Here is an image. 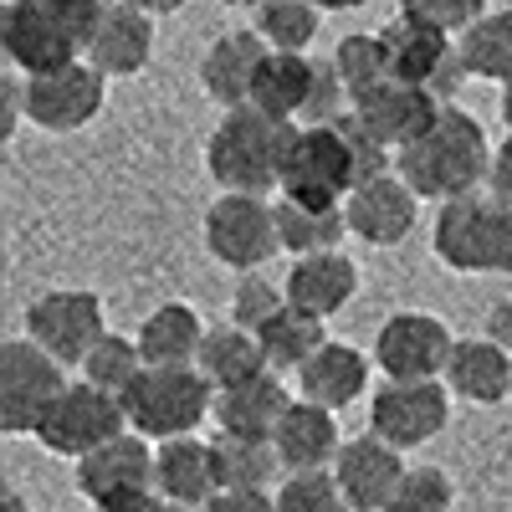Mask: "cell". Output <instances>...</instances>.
I'll list each match as a JSON object with an SVG mask.
<instances>
[{"label": "cell", "instance_id": "1", "mask_svg": "<svg viewBox=\"0 0 512 512\" xmlns=\"http://www.w3.org/2000/svg\"><path fill=\"white\" fill-rule=\"evenodd\" d=\"M395 175L420 200H436V205L482 195V185L492 175V139L466 108L446 103L441 118L425 128L410 149L395 154Z\"/></svg>", "mask_w": 512, "mask_h": 512}, {"label": "cell", "instance_id": "2", "mask_svg": "<svg viewBox=\"0 0 512 512\" xmlns=\"http://www.w3.org/2000/svg\"><path fill=\"white\" fill-rule=\"evenodd\" d=\"M103 21V0H11L0 11V47L21 77H47L93 47Z\"/></svg>", "mask_w": 512, "mask_h": 512}, {"label": "cell", "instance_id": "3", "mask_svg": "<svg viewBox=\"0 0 512 512\" xmlns=\"http://www.w3.org/2000/svg\"><path fill=\"white\" fill-rule=\"evenodd\" d=\"M297 123H277L256 108L221 113L216 134L205 139V169L221 195H272L282 190V164L292 149Z\"/></svg>", "mask_w": 512, "mask_h": 512}, {"label": "cell", "instance_id": "4", "mask_svg": "<svg viewBox=\"0 0 512 512\" xmlns=\"http://www.w3.org/2000/svg\"><path fill=\"white\" fill-rule=\"evenodd\" d=\"M436 262L466 277H512V210L492 195H466L436 210Z\"/></svg>", "mask_w": 512, "mask_h": 512}, {"label": "cell", "instance_id": "5", "mask_svg": "<svg viewBox=\"0 0 512 512\" xmlns=\"http://www.w3.org/2000/svg\"><path fill=\"white\" fill-rule=\"evenodd\" d=\"M128 431L164 446L195 436L205 415H216V390L200 369H144L139 384L123 395Z\"/></svg>", "mask_w": 512, "mask_h": 512}, {"label": "cell", "instance_id": "6", "mask_svg": "<svg viewBox=\"0 0 512 512\" xmlns=\"http://www.w3.org/2000/svg\"><path fill=\"white\" fill-rule=\"evenodd\" d=\"M108 333L113 328L103 318V297L88 287H52L31 297L26 308V338L36 349H47L62 369H82Z\"/></svg>", "mask_w": 512, "mask_h": 512}, {"label": "cell", "instance_id": "7", "mask_svg": "<svg viewBox=\"0 0 512 512\" xmlns=\"http://www.w3.org/2000/svg\"><path fill=\"white\" fill-rule=\"evenodd\" d=\"M205 251L216 256L221 267L256 277L272 256L282 251L277 236V205L262 195H221L205 210Z\"/></svg>", "mask_w": 512, "mask_h": 512}, {"label": "cell", "instance_id": "8", "mask_svg": "<svg viewBox=\"0 0 512 512\" xmlns=\"http://www.w3.org/2000/svg\"><path fill=\"white\" fill-rule=\"evenodd\" d=\"M67 390V369L36 349L31 338H6L0 344V431L6 436H36L47 415Z\"/></svg>", "mask_w": 512, "mask_h": 512}, {"label": "cell", "instance_id": "9", "mask_svg": "<svg viewBox=\"0 0 512 512\" xmlns=\"http://www.w3.org/2000/svg\"><path fill=\"white\" fill-rule=\"evenodd\" d=\"M379 41L390 52V67L400 82H415V88H425L441 103H456L461 82H466V62H461V47L451 36L415 21L410 11H395L390 26H379Z\"/></svg>", "mask_w": 512, "mask_h": 512}, {"label": "cell", "instance_id": "10", "mask_svg": "<svg viewBox=\"0 0 512 512\" xmlns=\"http://www.w3.org/2000/svg\"><path fill=\"white\" fill-rule=\"evenodd\" d=\"M359 190L354 180V159L349 144L333 123L303 128L297 123L287 164H282V200H303V205H344Z\"/></svg>", "mask_w": 512, "mask_h": 512}, {"label": "cell", "instance_id": "11", "mask_svg": "<svg viewBox=\"0 0 512 512\" xmlns=\"http://www.w3.org/2000/svg\"><path fill=\"white\" fill-rule=\"evenodd\" d=\"M456 338L436 313L400 308L379 323L374 333V369L395 384H425V379H446Z\"/></svg>", "mask_w": 512, "mask_h": 512}, {"label": "cell", "instance_id": "12", "mask_svg": "<svg viewBox=\"0 0 512 512\" xmlns=\"http://www.w3.org/2000/svg\"><path fill=\"white\" fill-rule=\"evenodd\" d=\"M128 425V410H123V400H113V395H103V390H93V384H67L62 390V400L41 415V425H36V441L47 446L52 456H72V461H82V456H93V451H103L108 441H118V436H128L123 431Z\"/></svg>", "mask_w": 512, "mask_h": 512}, {"label": "cell", "instance_id": "13", "mask_svg": "<svg viewBox=\"0 0 512 512\" xmlns=\"http://www.w3.org/2000/svg\"><path fill=\"white\" fill-rule=\"evenodd\" d=\"M451 425V390L446 379H425V384H395L384 379L369 395V431L395 446V451H415L425 441H436Z\"/></svg>", "mask_w": 512, "mask_h": 512}, {"label": "cell", "instance_id": "14", "mask_svg": "<svg viewBox=\"0 0 512 512\" xmlns=\"http://www.w3.org/2000/svg\"><path fill=\"white\" fill-rule=\"evenodd\" d=\"M77 492L88 497V507H139L154 502V441L144 436H118L103 451L77 461Z\"/></svg>", "mask_w": 512, "mask_h": 512}, {"label": "cell", "instance_id": "15", "mask_svg": "<svg viewBox=\"0 0 512 512\" xmlns=\"http://www.w3.org/2000/svg\"><path fill=\"white\" fill-rule=\"evenodd\" d=\"M108 103V77L93 62H72L47 77H26V123L47 134H77Z\"/></svg>", "mask_w": 512, "mask_h": 512}, {"label": "cell", "instance_id": "16", "mask_svg": "<svg viewBox=\"0 0 512 512\" xmlns=\"http://www.w3.org/2000/svg\"><path fill=\"white\" fill-rule=\"evenodd\" d=\"M405 477H410L405 456L395 446H384L374 431L349 436L344 451H338V461H333V482H338V492H344V502L354 512H384Z\"/></svg>", "mask_w": 512, "mask_h": 512}, {"label": "cell", "instance_id": "17", "mask_svg": "<svg viewBox=\"0 0 512 512\" xmlns=\"http://www.w3.org/2000/svg\"><path fill=\"white\" fill-rule=\"evenodd\" d=\"M262 62H267V41L256 36L251 26L246 31H226V36L210 41L205 57H200V93L221 113L251 108V88H256Z\"/></svg>", "mask_w": 512, "mask_h": 512}, {"label": "cell", "instance_id": "18", "mask_svg": "<svg viewBox=\"0 0 512 512\" xmlns=\"http://www.w3.org/2000/svg\"><path fill=\"white\" fill-rule=\"evenodd\" d=\"M344 216H349V236L369 246H400L420 221V195L400 175H384V180L359 185L344 200Z\"/></svg>", "mask_w": 512, "mask_h": 512}, {"label": "cell", "instance_id": "19", "mask_svg": "<svg viewBox=\"0 0 512 512\" xmlns=\"http://www.w3.org/2000/svg\"><path fill=\"white\" fill-rule=\"evenodd\" d=\"M154 57V11L139 0H113L103 6L98 36L88 47V62L113 82V77H139Z\"/></svg>", "mask_w": 512, "mask_h": 512}, {"label": "cell", "instance_id": "20", "mask_svg": "<svg viewBox=\"0 0 512 512\" xmlns=\"http://www.w3.org/2000/svg\"><path fill=\"white\" fill-rule=\"evenodd\" d=\"M441 98H431L425 88H415V82H384L379 93H369L364 103H354V118L369 128V134L384 144V149H410L425 128H431L441 118Z\"/></svg>", "mask_w": 512, "mask_h": 512}, {"label": "cell", "instance_id": "21", "mask_svg": "<svg viewBox=\"0 0 512 512\" xmlns=\"http://www.w3.org/2000/svg\"><path fill=\"white\" fill-rule=\"evenodd\" d=\"M154 492H159V502L190 507V512H205L216 502L221 482H216V451H210V441L185 436V441L154 446Z\"/></svg>", "mask_w": 512, "mask_h": 512}, {"label": "cell", "instance_id": "22", "mask_svg": "<svg viewBox=\"0 0 512 512\" xmlns=\"http://www.w3.org/2000/svg\"><path fill=\"white\" fill-rule=\"evenodd\" d=\"M277 461L287 477H313V472H333L338 451H344V436H338V415L318 410L308 400H292L287 420L277 425Z\"/></svg>", "mask_w": 512, "mask_h": 512}, {"label": "cell", "instance_id": "23", "mask_svg": "<svg viewBox=\"0 0 512 512\" xmlns=\"http://www.w3.org/2000/svg\"><path fill=\"white\" fill-rule=\"evenodd\" d=\"M364 395H369V354L344 344V338H328V344L297 369V400H308L318 410H344Z\"/></svg>", "mask_w": 512, "mask_h": 512}, {"label": "cell", "instance_id": "24", "mask_svg": "<svg viewBox=\"0 0 512 512\" xmlns=\"http://www.w3.org/2000/svg\"><path fill=\"white\" fill-rule=\"evenodd\" d=\"M282 292H287L292 308H303V313H313L318 323H328L333 313H344V308L354 303V292H359V267H354L349 251L303 256V262H292Z\"/></svg>", "mask_w": 512, "mask_h": 512}, {"label": "cell", "instance_id": "25", "mask_svg": "<svg viewBox=\"0 0 512 512\" xmlns=\"http://www.w3.org/2000/svg\"><path fill=\"white\" fill-rule=\"evenodd\" d=\"M292 400H287V384L277 374H262L241 384V390H226L216 395V436H231V441H272L277 425L287 420Z\"/></svg>", "mask_w": 512, "mask_h": 512}, {"label": "cell", "instance_id": "26", "mask_svg": "<svg viewBox=\"0 0 512 512\" xmlns=\"http://www.w3.org/2000/svg\"><path fill=\"white\" fill-rule=\"evenodd\" d=\"M446 390L466 405H502L512 400V354L492 338H456L446 364Z\"/></svg>", "mask_w": 512, "mask_h": 512}, {"label": "cell", "instance_id": "27", "mask_svg": "<svg viewBox=\"0 0 512 512\" xmlns=\"http://www.w3.org/2000/svg\"><path fill=\"white\" fill-rule=\"evenodd\" d=\"M205 323L190 303H159L144 323H139V354L149 369H195L200 349H205Z\"/></svg>", "mask_w": 512, "mask_h": 512}, {"label": "cell", "instance_id": "28", "mask_svg": "<svg viewBox=\"0 0 512 512\" xmlns=\"http://www.w3.org/2000/svg\"><path fill=\"white\" fill-rule=\"evenodd\" d=\"M195 369L210 379V390H216V395L241 390V384L272 374L262 344H256V333H246V328H236V323H221V328L205 333V349H200V364H195Z\"/></svg>", "mask_w": 512, "mask_h": 512}, {"label": "cell", "instance_id": "29", "mask_svg": "<svg viewBox=\"0 0 512 512\" xmlns=\"http://www.w3.org/2000/svg\"><path fill=\"white\" fill-rule=\"evenodd\" d=\"M308 98H313V57L267 52L262 72H256V88H251V108L277 123H303Z\"/></svg>", "mask_w": 512, "mask_h": 512}, {"label": "cell", "instance_id": "30", "mask_svg": "<svg viewBox=\"0 0 512 512\" xmlns=\"http://www.w3.org/2000/svg\"><path fill=\"white\" fill-rule=\"evenodd\" d=\"M277 236H282V251H292V262H303V256L338 251V241L349 236V216L344 205L277 200Z\"/></svg>", "mask_w": 512, "mask_h": 512}, {"label": "cell", "instance_id": "31", "mask_svg": "<svg viewBox=\"0 0 512 512\" xmlns=\"http://www.w3.org/2000/svg\"><path fill=\"white\" fill-rule=\"evenodd\" d=\"M323 11L308 0H267L251 11V31L267 41V52H287V57H308V47L318 41Z\"/></svg>", "mask_w": 512, "mask_h": 512}, {"label": "cell", "instance_id": "32", "mask_svg": "<svg viewBox=\"0 0 512 512\" xmlns=\"http://www.w3.org/2000/svg\"><path fill=\"white\" fill-rule=\"evenodd\" d=\"M461 62H466V77H482V82H512V11H487L461 41Z\"/></svg>", "mask_w": 512, "mask_h": 512}, {"label": "cell", "instance_id": "33", "mask_svg": "<svg viewBox=\"0 0 512 512\" xmlns=\"http://www.w3.org/2000/svg\"><path fill=\"white\" fill-rule=\"evenodd\" d=\"M210 451H216V482H221V492H267L272 477L282 472L272 441H231V436H216V441H210Z\"/></svg>", "mask_w": 512, "mask_h": 512}, {"label": "cell", "instance_id": "34", "mask_svg": "<svg viewBox=\"0 0 512 512\" xmlns=\"http://www.w3.org/2000/svg\"><path fill=\"white\" fill-rule=\"evenodd\" d=\"M256 344H262V354H267V364H272V374L277 369H303L323 344H328V333H323V323L313 318V313H303V308H282L262 333H256Z\"/></svg>", "mask_w": 512, "mask_h": 512}, {"label": "cell", "instance_id": "35", "mask_svg": "<svg viewBox=\"0 0 512 512\" xmlns=\"http://www.w3.org/2000/svg\"><path fill=\"white\" fill-rule=\"evenodd\" d=\"M333 67H338V77H344V88H349L354 103H364L369 93H379L384 82H400L395 67H390V52H384V41H379V31L374 36H364V31L344 36L333 47Z\"/></svg>", "mask_w": 512, "mask_h": 512}, {"label": "cell", "instance_id": "36", "mask_svg": "<svg viewBox=\"0 0 512 512\" xmlns=\"http://www.w3.org/2000/svg\"><path fill=\"white\" fill-rule=\"evenodd\" d=\"M144 369H149V364H144V354H139V338L108 333L103 344L88 354V364H82V384H93V390H103V395L123 400V395L139 384V374H144Z\"/></svg>", "mask_w": 512, "mask_h": 512}, {"label": "cell", "instance_id": "37", "mask_svg": "<svg viewBox=\"0 0 512 512\" xmlns=\"http://www.w3.org/2000/svg\"><path fill=\"white\" fill-rule=\"evenodd\" d=\"M451 507H456V487L441 466H410V477L400 482L384 512H451Z\"/></svg>", "mask_w": 512, "mask_h": 512}, {"label": "cell", "instance_id": "38", "mask_svg": "<svg viewBox=\"0 0 512 512\" xmlns=\"http://www.w3.org/2000/svg\"><path fill=\"white\" fill-rule=\"evenodd\" d=\"M277 512H354L338 492L333 472H313V477H287L277 492H272Z\"/></svg>", "mask_w": 512, "mask_h": 512}, {"label": "cell", "instance_id": "39", "mask_svg": "<svg viewBox=\"0 0 512 512\" xmlns=\"http://www.w3.org/2000/svg\"><path fill=\"white\" fill-rule=\"evenodd\" d=\"M282 308H287V292L267 277H241V287L231 292V323L246 333H262Z\"/></svg>", "mask_w": 512, "mask_h": 512}, {"label": "cell", "instance_id": "40", "mask_svg": "<svg viewBox=\"0 0 512 512\" xmlns=\"http://www.w3.org/2000/svg\"><path fill=\"white\" fill-rule=\"evenodd\" d=\"M400 11H410V16L425 21V26H436V31L451 36V41H461L466 31L487 16V6H477V0H405Z\"/></svg>", "mask_w": 512, "mask_h": 512}, {"label": "cell", "instance_id": "41", "mask_svg": "<svg viewBox=\"0 0 512 512\" xmlns=\"http://www.w3.org/2000/svg\"><path fill=\"white\" fill-rule=\"evenodd\" d=\"M26 118V77H0V139H11Z\"/></svg>", "mask_w": 512, "mask_h": 512}, {"label": "cell", "instance_id": "42", "mask_svg": "<svg viewBox=\"0 0 512 512\" xmlns=\"http://www.w3.org/2000/svg\"><path fill=\"white\" fill-rule=\"evenodd\" d=\"M487 195L497 200V205H507L512 210V134L492 149V175H487Z\"/></svg>", "mask_w": 512, "mask_h": 512}, {"label": "cell", "instance_id": "43", "mask_svg": "<svg viewBox=\"0 0 512 512\" xmlns=\"http://www.w3.org/2000/svg\"><path fill=\"white\" fill-rule=\"evenodd\" d=\"M205 512H277L272 492H221Z\"/></svg>", "mask_w": 512, "mask_h": 512}, {"label": "cell", "instance_id": "44", "mask_svg": "<svg viewBox=\"0 0 512 512\" xmlns=\"http://www.w3.org/2000/svg\"><path fill=\"white\" fill-rule=\"evenodd\" d=\"M482 338H492L497 349L512 354V303H497V308L487 313V333H482Z\"/></svg>", "mask_w": 512, "mask_h": 512}, {"label": "cell", "instance_id": "45", "mask_svg": "<svg viewBox=\"0 0 512 512\" xmlns=\"http://www.w3.org/2000/svg\"><path fill=\"white\" fill-rule=\"evenodd\" d=\"M0 512H31V507H26V497L16 487H6V492H0Z\"/></svg>", "mask_w": 512, "mask_h": 512}, {"label": "cell", "instance_id": "46", "mask_svg": "<svg viewBox=\"0 0 512 512\" xmlns=\"http://www.w3.org/2000/svg\"><path fill=\"white\" fill-rule=\"evenodd\" d=\"M502 123H507V134H512V82L502 88Z\"/></svg>", "mask_w": 512, "mask_h": 512}, {"label": "cell", "instance_id": "47", "mask_svg": "<svg viewBox=\"0 0 512 512\" xmlns=\"http://www.w3.org/2000/svg\"><path fill=\"white\" fill-rule=\"evenodd\" d=\"M159 507V497L154 502H139V507H93V512H154Z\"/></svg>", "mask_w": 512, "mask_h": 512}, {"label": "cell", "instance_id": "48", "mask_svg": "<svg viewBox=\"0 0 512 512\" xmlns=\"http://www.w3.org/2000/svg\"><path fill=\"white\" fill-rule=\"evenodd\" d=\"M154 512H190V507H169V502H159V507H154Z\"/></svg>", "mask_w": 512, "mask_h": 512}]
</instances>
